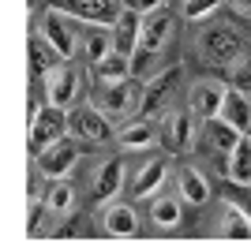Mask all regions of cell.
Returning a JSON list of instances; mask_svg holds the SVG:
<instances>
[{"mask_svg": "<svg viewBox=\"0 0 251 243\" xmlns=\"http://www.w3.org/2000/svg\"><path fill=\"white\" fill-rule=\"evenodd\" d=\"M195 53H199L202 64L210 67H225L229 71L232 64L248 53V38H244L232 22H202L199 38H195Z\"/></svg>", "mask_w": 251, "mask_h": 243, "instance_id": "6da1fadb", "label": "cell"}, {"mask_svg": "<svg viewBox=\"0 0 251 243\" xmlns=\"http://www.w3.org/2000/svg\"><path fill=\"white\" fill-rule=\"evenodd\" d=\"M180 79H184V67H180V64H169L161 71H150L147 83H143V94H139L135 116L154 120L157 112H165L169 101H173V94H176V86H180Z\"/></svg>", "mask_w": 251, "mask_h": 243, "instance_id": "7a4b0ae2", "label": "cell"}, {"mask_svg": "<svg viewBox=\"0 0 251 243\" xmlns=\"http://www.w3.org/2000/svg\"><path fill=\"white\" fill-rule=\"evenodd\" d=\"M68 135H75L79 142H94V146H101V142H113V120L105 116L98 105H79L68 112Z\"/></svg>", "mask_w": 251, "mask_h": 243, "instance_id": "3957f363", "label": "cell"}, {"mask_svg": "<svg viewBox=\"0 0 251 243\" xmlns=\"http://www.w3.org/2000/svg\"><path fill=\"white\" fill-rule=\"evenodd\" d=\"M56 138H68V109L60 105H30V150H45Z\"/></svg>", "mask_w": 251, "mask_h": 243, "instance_id": "277c9868", "label": "cell"}, {"mask_svg": "<svg viewBox=\"0 0 251 243\" xmlns=\"http://www.w3.org/2000/svg\"><path fill=\"white\" fill-rule=\"evenodd\" d=\"M161 124H157V142L169 150V154H184L195 142V116L188 109H165L157 112Z\"/></svg>", "mask_w": 251, "mask_h": 243, "instance_id": "5b68a950", "label": "cell"}, {"mask_svg": "<svg viewBox=\"0 0 251 243\" xmlns=\"http://www.w3.org/2000/svg\"><path fill=\"white\" fill-rule=\"evenodd\" d=\"M139 94H143V83H139V79L105 83L101 97H98V109H101L109 120H131L135 109H139Z\"/></svg>", "mask_w": 251, "mask_h": 243, "instance_id": "8992f818", "label": "cell"}, {"mask_svg": "<svg viewBox=\"0 0 251 243\" xmlns=\"http://www.w3.org/2000/svg\"><path fill=\"white\" fill-rule=\"evenodd\" d=\"M75 161H79V146L68 142V138H56V142H49L45 150L34 154V165H38V172L45 180H64L75 169Z\"/></svg>", "mask_w": 251, "mask_h": 243, "instance_id": "52a82bcc", "label": "cell"}, {"mask_svg": "<svg viewBox=\"0 0 251 243\" xmlns=\"http://www.w3.org/2000/svg\"><path fill=\"white\" fill-rule=\"evenodd\" d=\"M173 30H176V15H173V11H165V8L147 11L143 22H139V49L161 56V49L173 42Z\"/></svg>", "mask_w": 251, "mask_h": 243, "instance_id": "ba28073f", "label": "cell"}, {"mask_svg": "<svg viewBox=\"0 0 251 243\" xmlns=\"http://www.w3.org/2000/svg\"><path fill=\"white\" fill-rule=\"evenodd\" d=\"M52 8L90 26H109L120 11V0H52Z\"/></svg>", "mask_w": 251, "mask_h": 243, "instance_id": "9c48e42d", "label": "cell"}, {"mask_svg": "<svg viewBox=\"0 0 251 243\" xmlns=\"http://www.w3.org/2000/svg\"><path fill=\"white\" fill-rule=\"evenodd\" d=\"M42 38L56 49V56H60V60H72L75 49H79V34L72 30L68 15H64V11H56V8H49V11L42 15Z\"/></svg>", "mask_w": 251, "mask_h": 243, "instance_id": "30bf717a", "label": "cell"}, {"mask_svg": "<svg viewBox=\"0 0 251 243\" xmlns=\"http://www.w3.org/2000/svg\"><path fill=\"white\" fill-rule=\"evenodd\" d=\"M225 90H229V83H221V79H195V83H191V90H188V112H191L195 120L218 116Z\"/></svg>", "mask_w": 251, "mask_h": 243, "instance_id": "8fae6325", "label": "cell"}, {"mask_svg": "<svg viewBox=\"0 0 251 243\" xmlns=\"http://www.w3.org/2000/svg\"><path fill=\"white\" fill-rule=\"evenodd\" d=\"M42 79H45V101H49V105H60V109L75 105V97H79V83H83L75 67L56 64V67H49Z\"/></svg>", "mask_w": 251, "mask_h": 243, "instance_id": "7c38bea8", "label": "cell"}, {"mask_svg": "<svg viewBox=\"0 0 251 243\" xmlns=\"http://www.w3.org/2000/svg\"><path fill=\"white\" fill-rule=\"evenodd\" d=\"M101 228L113 240H131L139 232V213L127 206V202H101Z\"/></svg>", "mask_w": 251, "mask_h": 243, "instance_id": "4fadbf2b", "label": "cell"}, {"mask_svg": "<svg viewBox=\"0 0 251 243\" xmlns=\"http://www.w3.org/2000/svg\"><path fill=\"white\" fill-rule=\"evenodd\" d=\"M139 22H143V11H135L131 4L116 11V19L109 22V38H113V49H116V53L131 56V49L139 45Z\"/></svg>", "mask_w": 251, "mask_h": 243, "instance_id": "5bb4252c", "label": "cell"}, {"mask_svg": "<svg viewBox=\"0 0 251 243\" xmlns=\"http://www.w3.org/2000/svg\"><path fill=\"white\" fill-rule=\"evenodd\" d=\"M120 187H124V161H120V157H105L101 165H98V172H94L90 199L101 206V202L116 199V195H120Z\"/></svg>", "mask_w": 251, "mask_h": 243, "instance_id": "9a60e30c", "label": "cell"}, {"mask_svg": "<svg viewBox=\"0 0 251 243\" xmlns=\"http://www.w3.org/2000/svg\"><path fill=\"white\" fill-rule=\"evenodd\" d=\"M165 180H169V157H150L135 172V180L127 183V191H131V199H154L165 187Z\"/></svg>", "mask_w": 251, "mask_h": 243, "instance_id": "2e32d148", "label": "cell"}, {"mask_svg": "<svg viewBox=\"0 0 251 243\" xmlns=\"http://www.w3.org/2000/svg\"><path fill=\"white\" fill-rule=\"evenodd\" d=\"M176 195L188 202V206H206L214 191H210V180L195 165H180L176 169Z\"/></svg>", "mask_w": 251, "mask_h": 243, "instance_id": "e0dca14e", "label": "cell"}, {"mask_svg": "<svg viewBox=\"0 0 251 243\" xmlns=\"http://www.w3.org/2000/svg\"><path fill=\"white\" fill-rule=\"evenodd\" d=\"M218 116L225 120V124H232L240 135H248V131H251V97L229 86V90H225V97H221Z\"/></svg>", "mask_w": 251, "mask_h": 243, "instance_id": "ac0fdd59", "label": "cell"}, {"mask_svg": "<svg viewBox=\"0 0 251 243\" xmlns=\"http://www.w3.org/2000/svg\"><path fill=\"white\" fill-rule=\"evenodd\" d=\"M225 176L236 187H251V138L240 135V142L225 154Z\"/></svg>", "mask_w": 251, "mask_h": 243, "instance_id": "d6986e66", "label": "cell"}, {"mask_svg": "<svg viewBox=\"0 0 251 243\" xmlns=\"http://www.w3.org/2000/svg\"><path fill=\"white\" fill-rule=\"evenodd\" d=\"M218 236L221 240H251V213L236 202L221 206V221H218Z\"/></svg>", "mask_w": 251, "mask_h": 243, "instance_id": "ffe728a7", "label": "cell"}, {"mask_svg": "<svg viewBox=\"0 0 251 243\" xmlns=\"http://www.w3.org/2000/svg\"><path fill=\"white\" fill-rule=\"evenodd\" d=\"M113 138L124 150H147V146H154V142H157V127L150 124V120H143V116H131Z\"/></svg>", "mask_w": 251, "mask_h": 243, "instance_id": "44dd1931", "label": "cell"}, {"mask_svg": "<svg viewBox=\"0 0 251 243\" xmlns=\"http://www.w3.org/2000/svg\"><path fill=\"white\" fill-rule=\"evenodd\" d=\"M184 199L180 195H154V202H150V221L157 224V228H176L180 221H184Z\"/></svg>", "mask_w": 251, "mask_h": 243, "instance_id": "7402d4cb", "label": "cell"}, {"mask_svg": "<svg viewBox=\"0 0 251 243\" xmlns=\"http://www.w3.org/2000/svg\"><path fill=\"white\" fill-rule=\"evenodd\" d=\"M202 124H206V138H202V142H206V150L229 154V150L240 142V131H236L232 124H225L221 116H210V120H202Z\"/></svg>", "mask_w": 251, "mask_h": 243, "instance_id": "603a6c76", "label": "cell"}, {"mask_svg": "<svg viewBox=\"0 0 251 243\" xmlns=\"http://www.w3.org/2000/svg\"><path fill=\"white\" fill-rule=\"evenodd\" d=\"M94 75H98V83H101V86L105 83H120V79H131V60H127L124 53L109 49V53L94 64Z\"/></svg>", "mask_w": 251, "mask_h": 243, "instance_id": "cb8c5ba5", "label": "cell"}, {"mask_svg": "<svg viewBox=\"0 0 251 243\" xmlns=\"http://www.w3.org/2000/svg\"><path fill=\"white\" fill-rule=\"evenodd\" d=\"M45 213H52V217H68L72 213V206H75V191H72V183H64V180H52V187H49V195H45Z\"/></svg>", "mask_w": 251, "mask_h": 243, "instance_id": "d4e9b609", "label": "cell"}, {"mask_svg": "<svg viewBox=\"0 0 251 243\" xmlns=\"http://www.w3.org/2000/svg\"><path fill=\"white\" fill-rule=\"evenodd\" d=\"M56 64H60L56 49H52L45 38H34L30 42V67H34V75H45L49 67H56Z\"/></svg>", "mask_w": 251, "mask_h": 243, "instance_id": "484cf974", "label": "cell"}, {"mask_svg": "<svg viewBox=\"0 0 251 243\" xmlns=\"http://www.w3.org/2000/svg\"><path fill=\"white\" fill-rule=\"evenodd\" d=\"M221 4H225V0H184V4H180V15L188 22H206L221 11Z\"/></svg>", "mask_w": 251, "mask_h": 243, "instance_id": "4316f807", "label": "cell"}, {"mask_svg": "<svg viewBox=\"0 0 251 243\" xmlns=\"http://www.w3.org/2000/svg\"><path fill=\"white\" fill-rule=\"evenodd\" d=\"M109 49H113V38H109V30H105V26H98V30H90V34L83 38V56H86L90 64H98Z\"/></svg>", "mask_w": 251, "mask_h": 243, "instance_id": "83f0119b", "label": "cell"}, {"mask_svg": "<svg viewBox=\"0 0 251 243\" xmlns=\"http://www.w3.org/2000/svg\"><path fill=\"white\" fill-rule=\"evenodd\" d=\"M229 86L251 97V53H244L240 60H236V64L229 67Z\"/></svg>", "mask_w": 251, "mask_h": 243, "instance_id": "f1b7e54d", "label": "cell"}, {"mask_svg": "<svg viewBox=\"0 0 251 243\" xmlns=\"http://www.w3.org/2000/svg\"><path fill=\"white\" fill-rule=\"evenodd\" d=\"M42 221H45V206H34L30 221H26V232H30V236H38V232H42Z\"/></svg>", "mask_w": 251, "mask_h": 243, "instance_id": "f546056e", "label": "cell"}, {"mask_svg": "<svg viewBox=\"0 0 251 243\" xmlns=\"http://www.w3.org/2000/svg\"><path fill=\"white\" fill-rule=\"evenodd\" d=\"M131 8L147 15V11H154V8H165V0H131Z\"/></svg>", "mask_w": 251, "mask_h": 243, "instance_id": "4dcf8cb0", "label": "cell"}, {"mask_svg": "<svg viewBox=\"0 0 251 243\" xmlns=\"http://www.w3.org/2000/svg\"><path fill=\"white\" fill-rule=\"evenodd\" d=\"M229 4L240 11V15H248V19H251V0H229Z\"/></svg>", "mask_w": 251, "mask_h": 243, "instance_id": "1f68e13d", "label": "cell"}, {"mask_svg": "<svg viewBox=\"0 0 251 243\" xmlns=\"http://www.w3.org/2000/svg\"><path fill=\"white\" fill-rule=\"evenodd\" d=\"M248 138H251V131H248Z\"/></svg>", "mask_w": 251, "mask_h": 243, "instance_id": "d6a6232c", "label": "cell"}]
</instances>
